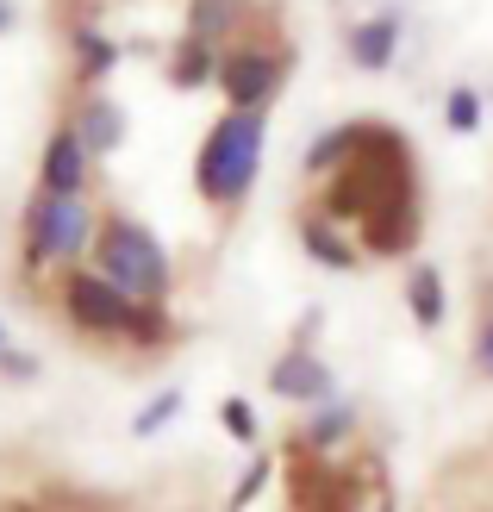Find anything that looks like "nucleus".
Wrapping results in <instances>:
<instances>
[{
	"label": "nucleus",
	"instance_id": "obj_6",
	"mask_svg": "<svg viewBox=\"0 0 493 512\" xmlns=\"http://www.w3.org/2000/svg\"><path fill=\"white\" fill-rule=\"evenodd\" d=\"M281 82H288V50L281 44H244L219 63V88L231 100V113H263Z\"/></svg>",
	"mask_w": 493,
	"mask_h": 512
},
{
	"label": "nucleus",
	"instance_id": "obj_5",
	"mask_svg": "<svg viewBox=\"0 0 493 512\" xmlns=\"http://www.w3.org/2000/svg\"><path fill=\"white\" fill-rule=\"evenodd\" d=\"M94 213L88 200H57V194H38L25 207V269H50V263H75V256L94 250Z\"/></svg>",
	"mask_w": 493,
	"mask_h": 512
},
{
	"label": "nucleus",
	"instance_id": "obj_20",
	"mask_svg": "<svg viewBox=\"0 0 493 512\" xmlns=\"http://www.w3.org/2000/svg\"><path fill=\"white\" fill-rule=\"evenodd\" d=\"M225 431L238 444H256V413H250V400H225Z\"/></svg>",
	"mask_w": 493,
	"mask_h": 512
},
{
	"label": "nucleus",
	"instance_id": "obj_13",
	"mask_svg": "<svg viewBox=\"0 0 493 512\" xmlns=\"http://www.w3.org/2000/svg\"><path fill=\"white\" fill-rule=\"evenodd\" d=\"M238 19H244V0H188V38L213 44V50L231 38Z\"/></svg>",
	"mask_w": 493,
	"mask_h": 512
},
{
	"label": "nucleus",
	"instance_id": "obj_10",
	"mask_svg": "<svg viewBox=\"0 0 493 512\" xmlns=\"http://www.w3.org/2000/svg\"><path fill=\"white\" fill-rule=\"evenodd\" d=\"M394 50H400V13H375V19L350 25L356 69H387V63H394Z\"/></svg>",
	"mask_w": 493,
	"mask_h": 512
},
{
	"label": "nucleus",
	"instance_id": "obj_15",
	"mask_svg": "<svg viewBox=\"0 0 493 512\" xmlns=\"http://www.w3.org/2000/svg\"><path fill=\"white\" fill-rule=\"evenodd\" d=\"M406 300H412V319H419L425 331L444 325V275H437L431 263H419L406 275Z\"/></svg>",
	"mask_w": 493,
	"mask_h": 512
},
{
	"label": "nucleus",
	"instance_id": "obj_7",
	"mask_svg": "<svg viewBox=\"0 0 493 512\" xmlns=\"http://www.w3.org/2000/svg\"><path fill=\"white\" fill-rule=\"evenodd\" d=\"M88 188V144L75 125H57L44 144V163H38V194H57V200H82Z\"/></svg>",
	"mask_w": 493,
	"mask_h": 512
},
{
	"label": "nucleus",
	"instance_id": "obj_2",
	"mask_svg": "<svg viewBox=\"0 0 493 512\" xmlns=\"http://www.w3.org/2000/svg\"><path fill=\"white\" fill-rule=\"evenodd\" d=\"M63 313L75 331H88V338H125L138 350H157L169 344V313L163 306H144L132 294H119L107 275L94 269H69L63 275Z\"/></svg>",
	"mask_w": 493,
	"mask_h": 512
},
{
	"label": "nucleus",
	"instance_id": "obj_1",
	"mask_svg": "<svg viewBox=\"0 0 493 512\" xmlns=\"http://www.w3.org/2000/svg\"><path fill=\"white\" fill-rule=\"evenodd\" d=\"M406 138L369 125L356 144V157L344 163V175L325 188V213L337 225H356V238L375 256H400L419 238V188H412V157Z\"/></svg>",
	"mask_w": 493,
	"mask_h": 512
},
{
	"label": "nucleus",
	"instance_id": "obj_12",
	"mask_svg": "<svg viewBox=\"0 0 493 512\" xmlns=\"http://www.w3.org/2000/svg\"><path fill=\"white\" fill-rule=\"evenodd\" d=\"M356 431V400H325V406H313V419H306V431H300V444L306 450H331L337 438H350Z\"/></svg>",
	"mask_w": 493,
	"mask_h": 512
},
{
	"label": "nucleus",
	"instance_id": "obj_19",
	"mask_svg": "<svg viewBox=\"0 0 493 512\" xmlns=\"http://www.w3.org/2000/svg\"><path fill=\"white\" fill-rule=\"evenodd\" d=\"M175 413H181V394H157V406H144V413L132 419V431H138V438H150V431H163Z\"/></svg>",
	"mask_w": 493,
	"mask_h": 512
},
{
	"label": "nucleus",
	"instance_id": "obj_24",
	"mask_svg": "<svg viewBox=\"0 0 493 512\" xmlns=\"http://www.w3.org/2000/svg\"><path fill=\"white\" fill-rule=\"evenodd\" d=\"M0 350H7V338H0Z\"/></svg>",
	"mask_w": 493,
	"mask_h": 512
},
{
	"label": "nucleus",
	"instance_id": "obj_18",
	"mask_svg": "<svg viewBox=\"0 0 493 512\" xmlns=\"http://www.w3.org/2000/svg\"><path fill=\"white\" fill-rule=\"evenodd\" d=\"M444 119H450V132H481V94L475 88H456L444 100Z\"/></svg>",
	"mask_w": 493,
	"mask_h": 512
},
{
	"label": "nucleus",
	"instance_id": "obj_16",
	"mask_svg": "<svg viewBox=\"0 0 493 512\" xmlns=\"http://www.w3.org/2000/svg\"><path fill=\"white\" fill-rule=\"evenodd\" d=\"M362 132H369V125H331V132H325L313 150H306V169H313V175H325V169H344V163L356 157Z\"/></svg>",
	"mask_w": 493,
	"mask_h": 512
},
{
	"label": "nucleus",
	"instance_id": "obj_14",
	"mask_svg": "<svg viewBox=\"0 0 493 512\" xmlns=\"http://www.w3.org/2000/svg\"><path fill=\"white\" fill-rule=\"evenodd\" d=\"M219 50L213 44H200V38H181V50L169 57V82L175 88H206V82H219Z\"/></svg>",
	"mask_w": 493,
	"mask_h": 512
},
{
	"label": "nucleus",
	"instance_id": "obj_4",
	"mask_svg": "<svg viewBox=\"0 0 493 512\" xmlns=\"http://www.w3.org/2000/svg\"><path fill=\"white\" fill-rule=\"evenodd\" d=\"M263 138L269 125L263 113H225L206 125L200 138V157H194V188L200 200H213V207H238V200L256 188V169H263Z\"/></svg>",
	"mask_w": 493,
	"mask_h": 512
},
{
	"label": "nucleus",
	"instance_id": "obj_8",
	"mask_svg": "<svg viewBox=\"0 0 493 512\" xmlns=\"http://www.w3.org/2000/svg\"><path fill=\"white\" fill-rule=\"evenodd\" d=\"M269 388H275L281 400H306V406L337 400V381H331V369L319 363L313 350H288V356H281V363L269 369Z\"/></svg>",
	"mask_w": 493,
	"mask_h": 512
},
{
	"label": "nucleus",
	"instance_id": "obj_23",
	"mask_svg": "<svg viewBox=\"0 0 493 512\" xmlns=\"http://www.w3.org/2000/svg\"><path fill=\"white\" fill-rule=\"evenodd\" d=\"M375 512H394V500H387V494H381V500H375Z\"/></svg>",
	"mask_w": 493,
	"mask_h": 512
},
{
	"label": "nucleus",
	"instance_id": "obj_17",
	"mask_svg": "<svg viewBox=\"0 0 493 512\" xmlns=\"http://www.w3.org/2000/svg\"><path fill=\"white\" fill-rule=\"evenodd\" d=\"M75 50H82V75H88V82H100V75H113V63H119L113 38H100V32H75Z\"/></svg>",
	"mask_w": 493,
	"mask_h": 512
},
{
	"label": "nucleus",
	"instance_id": "obj_9",
	"mask_svg": "<svg viewBox=\"0 0 493 512\" xmlns=\"http://www.w3.org/2000/svg\"><path fill=\"white\" fill-rule=\"evenodd\" d=\"M300 244L313 250V263H325V269H356V244L344 238V225H337L325 207L300 213Z\"/></svg>",
	"mask_w": 493,
	"mask_h": 512
},
{
	"label": "nucleus",
	"instance_id": "obj_3",
	"mask_svg": "<svg viewBox=\"0 0 493 512\" xmlns=\"http://www.w3.org/2000/svg\"><path fill=\"white\" fill-rule=\"evenodd\" d=\"M94 275H107L119 294H132V300H144V306H163L169 300V281H175V269H169V250H163V238L150 232L144 219H132V213H107L100 219V232H94Z\"/></svg>",
	"mask_w": 493,
	"mask_h": 512
},
{
	"label": "nucleus",
	"instance_id": "obj_21",
	"mask_svg": "<svg viewBox=\"0 0 493 512\" xmlns=\"http://www.w3.org/2000/svg\"><path fill=\"white\" fill-rule=\"evenodd\" d=\"M475 350H481V369L493 375V319H487V331H481V344H475Z\"/></svg>",
	"mask_w": 493,
	"mask_h": 512
},
{
	"label": "nucleus",
	"instance_id": "obj_22",
	"mask_svg": "<svg viewBox=\"0 0 493 512\" xmlns=\"http://www.w3.org/2000/svg\"><path fill=\"white\" fill-rule=\"evenodd\" d=\"M7 25H13V7H7V0H0V32H7Z\"/></svg>",
	"mask_w": 493,
	"mask_h": 512
},
{
	"label": "nucleus",
	"instance_id": "obj_11",
	"mask_svg": "<svg viewBox=\"0 0 493 512\" xmlns=\"http://www.w3.org/2000/svg\"><path fill=\"white\" fill-rule=\"evenodd\" d=\"M75 132H82L88 157H107V150H119V144H125V113H119V100H88L82 119H75Z\"/></svg>",
	"mask_w": 493,
	"mask_h": 512
}]
</instances>
